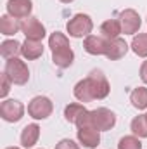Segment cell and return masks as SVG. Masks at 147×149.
<instances>
[{"label": "cell", "mask_w": 147, "mask_h": 149, "mask_svg": "<svg viewBox=\"0 0 147 149\" xmlns=\"http://www.w3.org/2000/svg\"><path fill=\"white\" fill-rule=\"evenodd\" d=\"M140 80L147 85V61H144L142 66H140Z\"/></svg>", "instance_id": "cell-27"}, {"label": "cell", "mask_w": 147, "mask_h": 149, "mask_svg": "<svg viewBox=\"0 0 147 149\" xmlns=\"http://www.w3.org/2000/svg\"><path fill=\"white\" fill-rule=\"evenodd\" d=\"M55 149H80V146H78L74 141H71V139H62V141L55 146Z\"/></svg>", "instance_id": "cell-26"}, {"label": "cell", "mask_w": 147, "mask_h": 149, "mask_svg": "<svg viewBox=\"0 0 147 149\" xmlns=\"http://www.w3.org/2000/svg\"><path fill=\"white\" fill-rule=\"evenodd\" d=\"M106 47H107V40L104 37H97V35H88L83 42V49L85 52L92 54V56H102L106 54Z\"/></svg>", "instance_id": "cell-13"}, {"label": "cell", "mask_w": 147, "mask_h": 149, "mask_svg": "<svg viewBox=\"0 0 147 149\" xmlns=\"http://www.w3.org/2000/svg\"><path fill=\"white\" fill-rule=\"evenodd\" d=\"M76 135H78V142L87 149H95L101 144V134L94 127H81L78 128Z\"/></svg>", "instance_id": "cell-11"}, {"label": "cell", "mask_w": 147, "mask_h": 149, "mask_svg": "<svg viewBox=\"0 0 147 149\" xmlns=\"http://www.w3.org/2000/svg\"><path fill=\"white\" fill-rule=\"evenodd\" d=\"M133 135L137 137H147V120H146V114H140V116H135L132 120V125H130Z\"/></svg>", "instance_id": "cell-23"}, {"label": "cell", "mask_w": 147, "mask_h": 149, "mask_svg": "<svg viewBox=\"0 0 147 149\" xmlns=\"http://www.w3.org/2000/svg\"><path fill=\"white\" fill-rule=\"evenodd\" d=\"M66 30H68L69 37L73 38H83V37L87 38L94 30L92 17L88 14H74L73 17L68 21Z\"/></svg>", "instance_id": "cell-4"}, {"label": "cell", "mask_w": 147, "mask_h": 149, "mask_svg": "<svg viewBox=\"0 0 147 149\" xmlns=\"http://www.w3.org/2000/svg\"><path fill=\"white\" fill-rule=\"evenodd\" d=\"M118 149H142V142L137 135H125L118 142Z\"/></svg>", "instance_id": "cell-24"}, {"label": "cell", "mask_w": 147, "mask_h": 149, "mask_svg": "<svg viewBox=\"0 0 147 149\" xmlns=\"http://www.w3.org/2000/svg\"><path fill=\"white\" fill-rule=\"evenodd\" d=\"M38 137H40V127L37 123L26 125L23 128V132H21V144H23V148H26V149L33 148L38 142Z\"/></svg>", "instance_id": "cell-15"}, {"label": "cell", "mask_w": 147, "mask_h": 149, "mask_svg": "<svg viewBox=\"0 0 147 149\" xmlns=\"http://www.w3.org/2000/svg\"><path fill=\"white\" fill-rule=\"evenodd\" d=\"M21 31L26 35V38H30V40H43L45 35H47V31H45V26L38 21L37 17H26L23 23H21Z\"/></svg>", "instance_id": "cell-9"}, {"label": "cell", "mask_w": 147, "mask_h": 149, "mask_svg": "<svg viewBox=\"0 0 147 149\" xmlns=\"http://www.w3.org/2000/svg\"><path fill=\"white\" fill-rule=\"evenodd\" d=\"M119 23H121V30L125 35H135L142 26V19H140L139 12L133 9L121 10L119 12Z\"/></svg>", "instance_id": "cell-8"}, {"label": "cell", "mask_w": 147, "mask_h": 149, "mask_svg": "<svg viewBox=\"0 0 147 149\" xmlns=\"http://www.w3.org/2000/svg\"><path fill=\"white\" fill-rule=\"evenodd\" d=\"M3 73L9 76V80L14 85H24L30 80V70H28L26 63L21 61V59H17V57L7 59L5 68H3Z\"/></svg>", "instance_id": "cell-3"}, {"label": "cell", "mask_w": 147, "mask_h": 149, "mask_svg": "<svg viewBox=\"0 0 147 149\" xmlns=\"http://www.w3.org/2000/svg\"><path fill=\"white\" fill-rule=\"evenodd\" d=\"M119 33H123L119 19H107L101 24V37H104L106 40H114L119 37Z\"/></svg>", "instance_id": "cell-16"}, {"label": "cell", "mask_w": 147, "mask_h": 149, "mask_svg": "<svg viewBox=\"0 0 147 149\" xmlns=\"http://www.w3.org/2000/svg\"><path fill=\"white\" fill-rule=\"evenodd\" d=\"M31 10H33V2L31 0H9L7 2V14L16 17V19L30 17Z\"/></svg>", "instance_id": "cell-10"}, {"label": "cell", "mask_w": 147, "mask_h": 149, "mask_svg": "<svg viewBox=\"0 0 147 149\" xmlns=\"http://www.w3.org/2000/svg\"><path fill=\"white\" fill-rule=\"evenodd\" d=\"M5 149H19V148H5Z\"/></svg>", "instance_id": "cell-29"}, {"label": "cell", "mask_w": 147, "mask_h": 149, "mask_svg": "<svg viewBox=\"0 0 147 149\" xmlns=\"http://www.w3.org/2000/svg\"><path fill=\"white\" fill-rule=\"evenodd\" d=\"M21 54H23L24 59L35 61V59H38V57L43 54V43H42L40 40H30V38H26V42L23 43Z\"/></svg>", "instance_id": "cell-14"}, {"label": "cell", "mask_w": 147, "mask_h": 149, "mask_svg": "<svg viewBox=\"0 0 147 149\" xmlns=\"http://www.w3.org/2000/svg\"><path fill=\"white\" fill-rule=\"evenodd\" d=\"M24 114V106L21 101L17 99H7V101H2L0 104V116L2 120L9 121V123H16L23 118Z\"/></svg>", "instance_id": "cell-7"}, {"label": "cell", "mask_w": 147, "mask_h": 149, "mask_svg": "<svg viewBox=\"0 0 147 149\" xmlns=\"http://www.w3.org/2000/svg\"><path fill=\"white\" fill-rule=\"evenodd\" d=\"M88 111L83 104H78V102H73V104H68L66 108H64V118H66V121H69V123H74L76 125V121L85 114V113Z\"/></svg>", "instance_id": "cell-20"}, {"label": "cell", "mask_w": 147, "mask_h": 149, "mask_svg": "<svg viewBox=\"0 0 147 149\" xmlns=\"http://www.w3.org/2000/svg\"><path fill=\"white\" fill-rule=\"evenodd\" d=\"M146 120H147V113H146Z\"/></svg>", "instance_id": "cell-30"}, {"label": "cell", "mask_w": 147, "mask_h": 149, "mask_svg": "<svg viewBox=\"0 0 147 149\" xmlns=\"http://www.w3.org/2000/svg\"><path fill=\"white\" fill-rule=\"evenodd\" d=\"M132 50L139 57H147V33H139L132 40Z\"/></svg>", "instance_id": "cell-22"}, {"label": "cell", "mask_w": 147, "mask_h": 149, "mask_svg": "<svg viewBox=\"0 0 147 149\" xmlns=\"http://www.w3.org/2000/svg\"><path fill=\"white\" fill-rule=\"evenodd\" d=\"M52 111H54V104L45 95L33 97L30 101V104H28V114L31 118H35V120H45V118H49L52 114Z\"/></svg>", "instance_id": "cell-6"}, {"label": "cell", "mask_w": 147, "mask_h": 149, "mask_svg": "<svg viewBox=\"0 0 147 149\" xmlns=\"http://www.w3.org/2000/svg\"><path fill=\"white\" fill-rule=\"evenodd\" d=\"M62 3H69V2H73V0H61Z\"/></svg>", "instance_id": "cell-28"}, {"label": "cell", "mask_w": 147, "mask_h": 149, "mask_svg": "<svg viewBox=\"0 0 147 149\" xmlns=\"http://www.w3.org/2000/svg\"><path fill=\"white\" fill-rule=\"evenodd\" d=\"M49 47L52 50V61L57 68H69L74 61V52L69 45V40L64 33L54 31L49 37Z\"/></svg>", "instance_id": "cell-1"}, {"label": "cell", "mask_w": 147, "mask_h": 149, "mask_svg": "<svg viewBox=\"0 0 147 149\" xmlns=\"http://www.w3.org/2000/svg\"><path fill=\"white\" fill-rule=\"evenodd\" d=\"M10 85H12V81L9 80V76L5 73H2V90H0V97H5V95L9 94Z\"/></svg>", "instance_id": "cell-25"}, {"label": "cell", "mask_w": 147, "mask_h": 149, "mask_svg": "<svg viewBox=\"0 0 147 149\" xmlns=\"http://www.w3.org/2000/svg\"><path fill=\"white\" fill-rule=\"evenodd\" d=\"M116 125V114L107 108H97L88 111V127L97 128L99 132L111 130Z\"/></svg>", "instance_id": "cell-2"}, {"label": "cell", "mask_w": 147, "mask_h": 149, "mask_svg": "<svg viewBox=\"0 0 147 149\" xmlns=\"http://www.w3.org/2000/svg\"><path fill=\"white\" fill-rule=\"evenodd\" d=\"M130 102L137 109H147V88L146 87H137L130 94Z\"/></svg>", "instance_id": "cell-21"}, {"label": "cell", "mask_w": 147, "mask_h": 149, "mask_svg": "<svg viewBox=\"0 0 147 149\" xmlns=\"http://www.w3.org/2000/svg\"><path fill=\"white\" fill-rule=\"evenodd\" d=\"M87 81H88V87H90V92L94 95V101L95 99H106L109 95V81L106 78V74L102 73L101 70H94L90 71L87 76Z\"/></svg>", "instance_id": "cell-5"}, {"label": "cell", "mask_w": 147, "mask_h": 149, "mask_svg": "<svg viewBox=\"0 0 147 149\" xmlns=\"http://www.w3.org/2000/svg\"><path fill=\"white\" fill-rule=\"evenodd\" d=\"M74 97L80 101V102H92L94 101V95H92V92H90V87H88V81H87V78H83V80H80L76 85H74V90H73Z\"/></svg>", "instance_id": "cell-19"}, {"label": "cell", "mask_w": 147, "mask_h": 149, "mask_svg": "<svg viewBox=\"0 0 147 149\" xmlns=\"http://www.w3.org/2000/svg\"><path fill=\"white\" fill-rule=\"evenodd\" d=\"M128 52V43L123 38H114V40H107V47H106V57L111 61H118L121 57H125V54Z\"/></svg>", "instance_id": "cell-12"}, {"label": "cell", "mask_w": 147, "mask_h": 149, "mask_svg": "<svg viewBox=\"0 0 147 149\" xmlns=\"http://www.w3.org/2000/svg\"><path fill=\"white\" fill-rule=\"evenodd\" d=\"M21 49H23V43H19L17 40H5L0 45V54L3 59H12L21 54Z\"/></svg>", "instance_id": "cell-18"}, {"label": "cell", "mask_w": 147, "mask_h": 149, "mask_svg": "<svg viewBox=\"0 0 147 149\" xmlns=\"http://www.w3.org/2000/svg\"><path fill=\"white\" fill-rule=\"evenodd\" d=\"M19 30H21V23L16 17H12L9 14L0 17V33L2 35H7V37L9 35H16Z\"/></svg>", "instance_id": "cell-17"}]
</instances>
